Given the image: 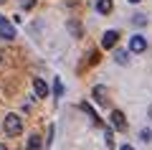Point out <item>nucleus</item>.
<instances>
[{"label": "nucleus", "mask_w": 152, "mask_h": 150, "mask_svg": "<svg viewBox=\"0 0 152 150\" xmlns=\"http://www.w3.org/2000/svg\"><path fill=\"white\" fill-rule=\"evenodd\" d=\"M0 150H8V148H5V145H3V143H0Z\"/></svg>", "instance_id": "nucleus-15"}, {"label": "nucleus", "mask_w": 152, "mask_h": 150, "mask_svg": "<svg viewBox=\"0 0 152 150\" xmlns=\"http://www.w3.org/2000/svg\"><path fill=\"white\" fill-rule=\"evenodd\" d=\"M26 150H41V137H38L36 132L28 137V145H26Z\"/></svg>", "instance_id": "nucleus-9"}, {"label": "nucleus", "mask_w": 152, "mask_h": 150, "mask_svg": "<svg viewBox=\"0 0 152 150\" xmlns=\"http://www.w3.org/2000/svg\"><path fill=\"white\" fill-rule=\"evenodd\" d=\"M112 0H96V10L102 13V16H109V13H112Z\"/></svg>", "instance_id": "nucleus-8"}, {"label": "nucleus", "mask_w": 152, "mask_h": 150, "mask_svg": "<svg viewBox=\"0 0 152 150\" xmlns=\"http://www.w3.org/2000/svg\"><path fill=\"white\" fill-rule=\"evenodd\" d=\"M0 21H3V16H0Z\"/></svg>", "instance_id": "nucleus-18"}, {"label": "nucleus", "mask_w": 152, "mask_h": 150, "mask_svg": "<svg viewBox=\"0 0 152 150\" xmlns=\"http://www.w3.org/2000/svg\"><path fill=\"white\" fill-rule=\"evenodd\" d=\"M3 127H5V132L10 135V137H15V135H20V132H23V120L18 117V115H8Z\"/></svg>", "instance_id": "nucleus-1"}, {"label": "nucleus", "mask_w": 152, "mask_h": 150, "mask_svg": "<svg viewBox=\"0 0 152 150\" xmlns=\"http://www.w3.org/2000/svg\"><path fill=\"white\" fill-rule=\"evenodd\" d=\"M33 92H36V97H46V94H48L46 81L43 79H33Z\"/></svg>", "instance_id": "nucleus-6"}, {"label": "nucleus", "mask_w": 152, "mask_h": 150, "mask_svg": "<svg viewBox=\"0 0 152 150\" xmlns=\"http://www.w3.org/2000/svg\"><path fill=\"white\" fill-rule=\"evenodd\" d=\"M129 3H140V0H129Z\"/></svg>", "instance_id": "nucleus-16"}, {"label": "nucleus", "mask_w": 152, "mask_h": 150, "mask_svg": "<svg viewBox=\"0 0 152 150\" xmlns=\"http://www.w3.org/2000/svg\"><path fill=\"white\" fill-rule=\"evenodd\" d=\"M53 92H56V97H61V94H64V86H61V81H58V79L53 81Z\"/></svg>", "instance_id": "nucleus-12"}, {"label": "nucleus", "mask_w": 152, "mask_h": 150, "mask_svg": "<svg viewBox=\"0 0 152 150\" xmlns=\"http://www.w3.org/2000/svg\"><path fill=\"white\" fill-rule=\"evenodd\" d=\"M145 48H147L145 36H140V33H137V36H132V41H129V51H134V54H142Z\"/></svg>", "instance_id": "nucleus-2"}, {"label": "nucleus", "mask_w": 152, "mask_h": 150, "mask_svg": "<svg viewBox=\"0 0 152 150\" xmlns=\"http://www.w3.org/2000/svg\"><path fill=\"white\" fill-rule=\"evenodd\" d=\"M140 140H142V143H150V140H152V130H142V132H140Z\"/></svg>", "instance_id": "nucleus-11"}, {"label": "nucleus", "mask_w": 152, "mask_h": 150, "mask_svg": "<svg viewBox=\"0 0 152 150\" xmlns=\"http://www.w3.org/2000/svg\"><path fill=\"white\" fill-rule=\"evenodd\" d=\"M0 36L5 38V41H13V38H15V28H13V23H8L5 18L0 21Z\"/></svg>", "instance_id": "nucleus-3"}, {"label": "nucleus", "mask_w": 152, "mask_h": 150, "mask_svg": "<svg viewBox=\"0 0 152 150\" xmlns=\"http://www.w3.org/2000/svg\"><path fill=\"white\" fill-rule=\"evenodd\" d=\"M112 127H117L119 132L127 130V120H124V115H122L119 109H114V112H112Z\"/></svg>", "instance_id": "nucleus-5"}, {"label": "nucleus", "mask_w": 152, "mask_h": 150, "mask_svg": "<svg viewBox=\"0 0 152 150\" xmlns=\"http://www.w3.org/2000/svg\"><path fill=\"white\" fill-rule=\"evenodd\" d=\"M117 41H119V33H117V31H107V33H104V38H102V46L104 48H114V46H117Z\"/></svg>", "instance_id": "nucleus-4"}, {"label": "nucleus", "mask_w": 152, "mask_h": 150, "mask_svg": "<svg viewBox=\"0 0 152 150\" xmlns=\"http://www.w3.org/2000/svg\"><path fill=\"white\" fill-rule=\"evenodd\" d=\"M145 23H147V21H145V18H142V16H140V18L134 16V26H145Z\"/></svg>", "instance_id": "nucleus-13"}, {"label": "nucleus", "mask_w": 152, "mask_h": 150, "mask_svg": "<svg viewBox=\"0 0 152 150\" xmlns=\"http://www.w3.org/2000/svg\"><path fill=\"white\" fill-rule=\"evenodd\" d=\"M94 102L96 104H107V89H104V86H94Z\"/></svg>", "instance_id": "nucleus-7"}, {"label": "nucleus", "mask_w": 152, "mask_h": 150, "mask_svg": "<svg viewBox=\"0 0 152 150\" xmlns=\"http://www.w3.org/2000/svg\"><path fill=\"white\" fill-rule=\"evenodd\" d=\"M0 3H5V0H0Z\"/></svg>", "instance_id": "nucleus-17"}, {"label": "nucleus", "mask_w": 152, "mask_h": 150, "mask_svg": "<svg viewBox=\"0 0 152 150\" xmlns=\"http://www.w3.org/2000/svg\"><path fill=\"white\" fill-rule=\"evenodd\" d=\"M119 150H134V148H132V145H122Z\"/></svg>", "instance_id": "nucleus-14"}, {"label": "nucleus", "mask_w": 152, "mask_h": 150, "mask_svg": "<svg viewBox=\"0 0 152 150\" xmlns=\"http://www.w3.org/2000/svg\"><path fill=\"white\" fill-rule=\"evenodd\" d=\"M114 59L119 61V64H129V51H117V56Z\"/></svg>", "instance_id": "nucleus-10"}]
</instances>
